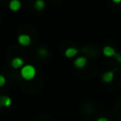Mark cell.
I'll return each mask as SVG.
<instances>
[{
  "mask_svg": "<svg viewBox=\"0 0 121 121\" xmlns=\"http://www.w3.org/2000/svg\"><path fill=\"white\" fill-rule=\"evenodd\" d=\"M20 74H21V77L25 80H30V79L34 78V77L36 75V69L31 64H26L21 68Z\"/></svg>",
  "mask_w": 121,
  "mask_h": 121,
  "instance_id": "6da1fadb",
  "label": "cell"
},
{
  "mask_svg": "<svg viewBox=\"0 0 121 121\" xmlns=\"http://www.w3.org/2000/svg\"><path fill=\"white\" fill-rule=\"evenodd\" d=\"M113 77H114V75H113V71H107V72H105L103 75H102V80L104 81V82H106V83H109V82H111L112 79H113Z\"/></svg>",
  "mask_w": 121,
  "mask_h": 121,
  "instance_id": "52a82bcc",
  "label": "cell"
},
{
  "mask_svg": "<svg viewBox=\"0 0 121 121\" xmlns=\"http://www.w3.org/2000/svg\"><path fill=\"white\" fill-rule=\"evenodd\" d=\"M38 55L41 57H46V56H48V50L46 48L42 47L38 50Z\"/></svg>",
  "mask_w": 121,
  "mask_h": 121,
  "instance_id": "8fae6325",
  "label": "cell"
},
{
  "mask_svg": "<svg viewBox=\"0 0 121 121\" xmlns=\"http://www.w3.org/2000/svg\"><path fill=\"white\" fill-rule=\"evenodd\" d=\"M103 54L105 56H107V57H112V56H114L115 52H114V50H113L112 47H111V46H105L103 48Z\"/></svg>",
  "mask_w": 121,
  "mask_h": 121,
  "instance_id": "30bf717a",
  "label": "cell"
},
{
  "mask_svg": "<svg viewBox=\"0 0 121 121\" xmlns=\"http://www.w3.org/2000/svg\"><path fill=\"white\" fill-rule=\"evenodd\" d=\"M97 121H108V119L105 118V117H100V118L97 119Z\"/></svg>",
  "mask_w": 121,
  "mask_h": 121,
  "instance_id": "4fadbf2b",
  "label": "cell"
},
{
  "mask_svg": "<svg viewBox=\"0 0 121 121\" xmlns=\"http://www.w3.org/2000/svg\"><path fill=\"white\" fill-rule=\"evenodd\" d=\"M11 103H12V100L8 95H2V96H0V106L7 108V107H9L11 105Z\"/></svg>",
  "mask_w": 121,
  "mask_h": 121,
  "instance_id": "5b68a950",
  "label": "cell"
},
{
  "mask_svg": "<svg viewBox=\"0 0 121 121\" xmlns=\"http://www.w3.org/2000/svg\"><path fill=\"white\" fill-rule=\"evenodd\" d=\"M21 2L20 0H10L9 3V8L12 10V11H17L21 9Z\"/></svg>",
  "mask_w": 121,
  "mask_h": 121,
  "instance_id": "277c9868",
  "label": "cell"
},
{
  "mask_svg": "<svg viewBox=\"0 0 121 121\" xmlns=\"http://www.w3.org/2000/svg\"><path fill=\"white\" fill-rule=\"evenodd\" d=\"M114 3H120L121 2V0H112Z\"/></svg>",
  "mask_w": 121,
  "mask_h": 121,
  "instance_id": "5bb4252c",
  "label": "cell"
},
{
  "mask_svg": "<svg viewBox=\"0 0 121 121\" xmlns=\"http://www.w3.org/2000/svg\"><path fill=\"white\" fill-rule=\"evenodd\" d=\"M5 84H6V78L3 75L0 74V87L4 86Z\"/></svg>",
  "mask_w": 121,
  "mask_h": 121,
  "instance_id": "7c38bea8",
  "label": "cell"
},
{
  "mask_svg": "<svg viewBox=\"0 0 121 121\" xmlns=\"http://www.w3.org/2000/svg\"><path fill=\"white\" fill-rule=\"evenodd\" d=\"M78 50L77 48L69 47V48H67V49L65 50V56H66L67 58H72V57L76 56V55L78 54Z\"/></svg>",
  "mask_w": 121,
  "mask_h": 121,
  "instance_id": "9c48e42d",
  "label": "cell"
},
{
  "mask_svg": "<svg viewBox=\"0 0 121 121\" xmlns=\"http://www.w3.org/2000/svg\"><path fill=\"white\" fill-rule=\"evenodd\" d=\"M18 43L23 46H27L31 43V38L27 34H21L18 37Z\"/></svg>",
  "mask_w": 121,
  "mask_h": 121,
  "instance_id": "7a4b0ae2",
  "label": "cell"
},
{
  "mask_svg": "<svg viewBox=\"0 0 121 121\" xmlns=\"http://www.w3.org/2000/svg\"><path fill=\"white\" fill-rule=\"evenodd\" d=\"M87 62V59L85 57H78L75 61H74V65L77 68H83L85 66Z\"/></svg>",
  "mask_w": 121,
  "mask_h": 121,
  "instance_id": "8992f818",
  "label": "cell"
},
{
  "mask_svg": "<svg viewBox=\"0 0 121 121\" xmlns=\"http://www.w3.org/2000/svg\"><path fill=\"white\" fill-rule=\"evenodd\" d=\"M10 65L12 68L14 69H18V68H22L24 66V60L22 58L20 57H15L12 59L11 62H10Z\"/></svg>",
  "mask_w": 121,
  "mask_h": 121,
  "instance_id": "3957f363",
  "label": "cell"
},
{
  "mask_svg": "<svg viewBox=\"0 0 121 121\" xmlns=\"http://www.w3.org/2000/svg\"><path fill=\"white\" fill-rule=\"evenodd\" d=\"M44 7H45V3H44L43 0H35V2H34V8H35L36 10L41 11V10H43L44 9Z\"/></svg>",
  "mask_w": 121,
  "mask_h": 121,
  "instance_id": "ba28073f",
  "label": "cell"
}]
</instances>
